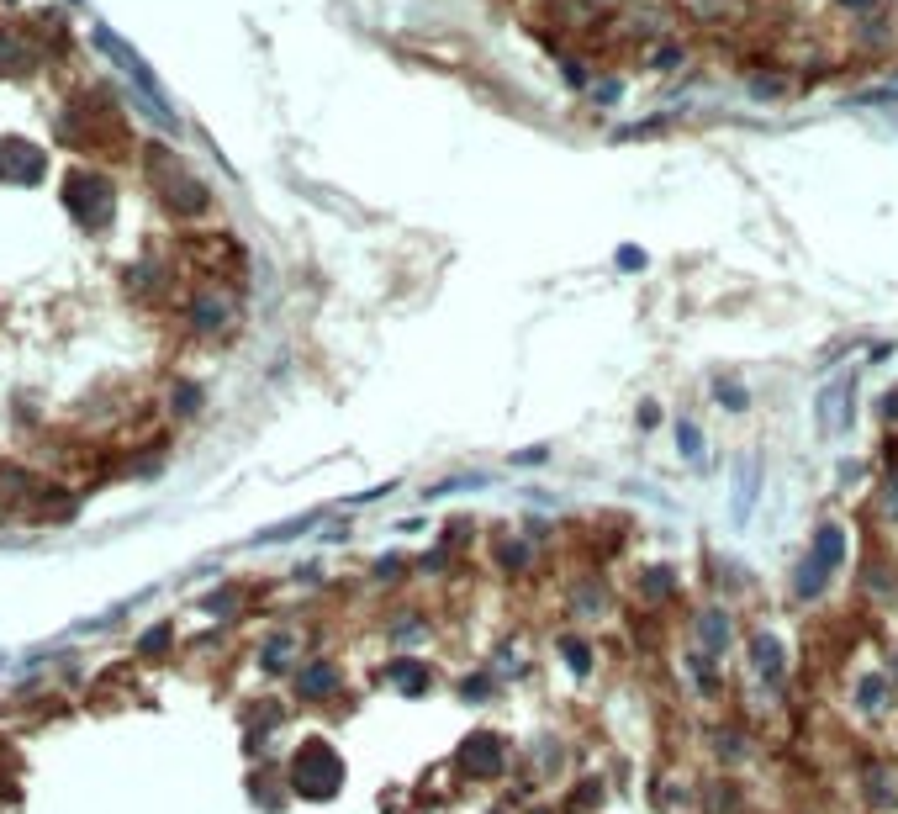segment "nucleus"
Listing matches in <instances>:
<instances>
[{"instance_id":"nucleus-2","label":"nucleus","mask_w":898,"mask_h":814,"mask_svg":"<svg viewBox=\"0 0 898 814\" xmlns=\"http://www.w3.org/2000/svg\"><path fill=\"white\" fill-rule=\"evenodd\" d=\"M497 746H492V735H476L471 746H465V767H476V772H497Z\"/></svg>"},{"instance_id":"nucleus-1","label":"nucleus","mask_w":898,"mask_h":814,"mask_svg":"<svg viewBox=\"0 0 898 814\" xmlns=\"http://www.w3.org/2000/svg\"><path fill=\"white\" fill-rule=\"evenodd\" d=\"M333 783H339V762H333V751L323 746V740H312V746L302 751V762H296V788L333 793Z\"/></svg>"},{"instance_id":"nucleus-4","label":"nucleus","mask_w":898,"mask_h":814,"mask_svg":"<svg viewBox=\"0 0 898 814\" xmlns=\"http://www.w3.org/2000/svg\"><path fill=\"white\" fill-rule=\"evenodd\" d=\"M756 666L777 677V645H772V640H756Z\"/></svg>"},{"instance_id":"nucleus-6","label":"nucleus","mask_w":898,"mask_h":814,"mask_svg":"<svg viewBox=\"0 0 898 814\" xmlns=\"http://www.w3.org/2000/svg\"><path fill=\"white\" fill-rule=\"evenodd\" d=\"M846 6H872V0H846Z\"/></svg>"},{"instance_id":"nucleus-5","label":"nucleus","mask_w":898,"mask_h":814,"mask_svg":"<svg viewBox=\"0 0 898 814\" xmlns=\"http://www.w3.org/2000/svg\"><path fill=\"white\" fill-rule=\"evenodd\" d=\"M302 688H307V693H323V688H333V672H328V666H317V672L302 682Z\"/></svg>"},{"instance_id":"nucleus-3","label":"nucleus","mask_w":898,"mask_h":814,"mask_svg":"<svg viewBox=\"0 0 898 814\" xmlns=\"http://www.w3.org/2000/svg\"><path fill=\"white\" fill-rule=\"evenodd\" d=\"M814 555H819V566H835V561H840V529H819Z\"/></svg>"}]
</instances>
